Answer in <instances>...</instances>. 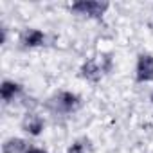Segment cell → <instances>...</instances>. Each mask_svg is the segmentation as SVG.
<instances>
[{"label":"cell","instance_id":"30bf717a","mask_svg":"<svg viewBox=\"0 0 153 153\" xmlns=\"http://www.w3.org/2000/svg\"><path fill=\"white\" fill-rule=\"evenodd\" d=\"M25 153H47L45 149H40V148H29Z\"/></svg>","mask_w":153,"mask_h":153},{"label":"cell","instance_id":"52a82bcc","mask_svg":"<svg viewBox=\"0 0 153 153\" xmlns=\"http://www.w3.org/2000/svg\"><path fill=\"white\" fill-rule=\"evenodd\" d=\"M20 92H22V85L15 83V81H9V79H6L2 83V87H0V96H2L4 103H11Z\"/></svg>","mask_w":153,"mask_h":153},{"label":"cell","instance_id":"6da1fadb","mask_svg":"<svg viewBox=\"0 0 153 153\" xmlns=\"http://www.w3.org/2000/svg\"><path fill=\"white\" fill-rule=\"evenodd\" d=\"M47 106L54 114H70L79 106V97L72 92H59V94H56L54 97L49 99Z\"/></svg>","mask_w":153,"mask_h":153},{"label":"cell","instance_id":"8992f818","mask_svg":"<svg viewBox=\"0 0 153 153\" xmlns=\"http://www.w3.org/2000/svg\"><path fill=\"white\" fill-rule=\"evenodd\" d=\"M22 43L24 47H40L45 43V34L40 29H27L22 34Z\"/></svg>","mask_w":153,"mask_h":153},{"label":"cell","instance_id":"9c48e42d","mask_svg":"<svg viewBox=\"0 0 153 153\" xmlns=\"http://www.w3.org/2000/svg\"><path fill=\"white\" fill-rule=\"evenodd\" d=\"M87 149H85V144L81 142V140H78V142H74L70 148H68V151L67 153H85Z\"/></svg>","mask_w":153,"mask_h":153},{"label":"cell","instance_id":"7a4b0ae2","mask_svg":"<svg viewBox=\"0 0 153 153\" xmlns=\"http://www.w3.org/2000/svg\"><path fill=\"white\" fill-rule=\"evenodd\" d=\"M108 9L106 2H96V0H79L74 2L70 6V11L81 16H88V18H101Z\"/></svg>","mask_w":153,"mask_h":153},{"label":"cell","instance_id":"3957f363","mask_svg":"<svg viewBox=\"0 0 153 153\" xmlns=\"http://www.w3.org/2000/svg\"><path fill=\"white\" fill-rule=\"evenodd\" d=\"M137 81L146 83L153 79V56L151 54H140L137 59Z\"/></svg>","mask_w":153,"mask_h":153},{"label":"cell","instance_id":"5b68a950","mask_svg":"<svg viewBox=\"0 0 153 153\" xmlns=\"http://www.w3.org/2000/svg\"><path fill=\"white\" fill-rule=\"evenodd\" d=\"M81 76L85 79L92 81V83H97L101 79V76H103V68L94 61V59H88L83 67H81Z\"/></svg>","mask_w":153,"mask_h":153},{"label":"cell","instance_id":"ba28073f","mask_svg":"<svg viewBox=\"0 0 153 153\" xmlns=\"http://www.w3.org/2000/svg\"><path fill=\"white\" fill-rule=\"evenodd\" d=\"M2 149H4V153H25L29 148H27L25 140L13 137V139H9V140L4 142V148Z\"/></svg>","mask_w":153,"mask_h":153},{"label":"cell","instance_id":"8fae6325","mask_svg":"<svg viewBox=\"0 0 153 153\" xmlns=\"http://www.w3.org/2000/svg\"><path fill=\"white\" fill-rule=\"evenodd\" d=\"M151 101H153V94H151Z\"/></svg>","mask_w":153,"mask_h":153},{"label":"cell","instance_id":"277c9868","mask_svg":"<svg viewBox=\"0 0 153 153\" xmlns=\"http://www.w3.org/2000/svg\"><path fill=\"white\" fill-rule=\"evenodd\" d=\"M22 128L24 131H27L29 135H40L43 131V119L40 115H34V114H27L24 123H22Z\"/></svg>","mask_w":153,"mask_h":153}]
</instances>
